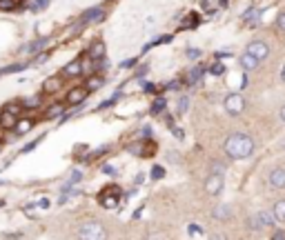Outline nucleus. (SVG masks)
I'll return each instance as SVG.
<instances>
[{
	"instance_id": "1",
	"label": "nucleus",
	"mask_w": 285,
	"mask_h": 240,
	"mask_svg": "<svg viewBox=\"0 0 285 240\" xmlns=\"http://www.w3.org/2000/svg\"><path fill=\"white\" fill-rule=\"evenodd\" d=\"M254 140L250 136H245V133H232L230 138L225 140L223 145V149H225V154L230 156L232 160H245L250 158V156L254 154Z\"/></svg>"
},
{
	"instance_id": "2",
	"label": "nucleus",
	"mask_w": 285,
	"mask_h": 240,
	"mask_svg": "<svg viewBox=\"0 0 285 240\" xmlns=\"http://www.w3.org/2000/svg\"><path fill=\"white\" fill-rule=\"evenodd\" d=\"M78 240H107V229L98 220H87L78 227Z\"/></svg>"
},
{
	"instance_id": "3",
	"label": "nucleus",
	"mask_w": 285,
	"mask_h": 240,
	"mask_svg": "<svg viewBox=\"0 0 285 240\" xmlns=\"http://www.w3.org/2000/svg\"><path fill=\"white\" fill-rule=\"evenodd\" d=\"M223 107L230 116H241L245 111V98L243 93H227L225 100H223Z\"/></svg>"
},
{
	"instance_id": "4",
	"label": "nucleus",
	"mask_w": 285,
	"mask_h": 240,
	"mask_svg": "<svg viewBox=\"0 0 285 240\" xmlns=\"http://www.w3.org/2000/svg\"><path fill=\"white\" fill-rule=\"evenodd\" d=\"M18 111H20V107L7 105V107L0 111V127L3 129H16V125H18Z\"/></svg>"
},
{
	"instance_id": "5",
	"label": "nucleus",
	"mask_w": 285,
	"mask_h": 240,
	"mask_svg": "<svg viewBox=\"0 0 285 240\" xmlns=\"http://www.w3.org/2000/svg\"><path fill=\"white\" fill-rule=\"evenodd\" d=\"M100 205H103L105 209H116L118 207V200H120V191L118 187H107L103 194H100Z\"/></svg>"
},
{
	"instance_id": "6",
	"label": "nucleus",
	"mask_w": 285,
	"mask_h": 240,
	"mask_svg": "<svg viewBox=\"0 0 285 240\" xmlns=\"http://www.w3.org/2000/svg\"><path fill=\"white\" fill-rule=\"evenodd\" d=\"M245 52L252 54L254 58H259L261 63H263L267 56H270V44H267L265 40H252V42L248 44V49H245Z\"/></svg>"
},
{
	"instance_id": "7",
	"label": "nucleus",
	"mask_w": 285,
	"mask_h": 240,
	"mask_svg": "<svg viewBox=\"0 0 285 240\" xmlns=\"http://www.w3.org/2000/svg\"><path fill=\"white\" fill-rule=\"evenodd\" d=\"M223 174H214V171H212V174L205 178V191L210 194V196H219V194L223 191Z\"/></svg>"
},
{
	"instance_id": "8",
	"label": "nucleus",
	"mask_w": 285,
	"mask_h": 240,
	"mask_svg": "<svg viewBox=\"0 0 285 240\" xmlns=\"http://www.w3.org/2000/svg\"><path fill=\"white\" fill-rule=\"evenodd\" d=\"M267 182H270L272 189H285V169H283V167L272 169L270 176H267Z\"/></svg>"
},
{
	"instance_id": "9",
	"label": "nucleus",
	"mask_w": 285,
	"mask_h": 240,
	"mask_svg": "<svg viewBox=\"0 0 285 240\" xmlns=\"http://www.w3.org/2000/svg\"><path fill=\"white\" fill-rule=\"evenodd\" d=\"M87 93H89L87 87H76V89H71V91L67 93V103H69V105H80L83 100L87 98Z\"/></svg>"
},
{
	"instance_id": "10",
	"label": "nucleus",
	"mask_w": 285,
	"mask_h": 240,
	"mask_svg": "<svg viewBox=\"0 0 285 240\" xmlns=\"http://www.w3.org/2000/svg\"><path fill=\"white\" fill-rule=\"evenodd\" d=\"M238 65H241L245 71H254V69H259L261 60H259V58H254L252 54H248V52H245V54L241 56V58H238Z\"/></svg>"
},
{
	"instance_id": "11",
	"label": "nucleus",
	"mask_w": 285,
	"mask_h": 240,
	"mask_svg": "<svg viewBox=\"0 0 285 240\" xmlns=\"http://www.w3.org/2000/svg\"><path fill=\"white\" fill-rule=\"evenodd\" d=\"M212 216H214L216 220H221V222L232 220V207L230 205H216L214 211H212Z\"/></svg>"
},
{
	"instance_id": "12",
	"label": "nucleus",
	"mask_w": 285,
	"mask_h": 240,
	"mask_svg": "<svg viewBox=\"0 0 285 240\" xmlns=\"http://www.w3.org/2000/svg\"><path fill=\"white\" fill-rule=\"evenodd\" d=\"M89 58H94V60H103L105 58V42L103 40H96L89 47Z\"/></svg>"
},
{
	"instance_id": "13",
	"label": "nucleus",
	"mask_w": 285,
	"mask_h": 240,
	"mask_svg": "<svg viewBox=\"0 0 285 240\" xmlns=\"http://www.w3.org/2000/svg\"><path fill=\"white\" fill-rule=\"evenodd\" d=\"M83 20L85 22H103L105 20V11L103 9H89V11H85V16H83Z\"/></svg>"
},
{
	"instance_id": "14",
	"label": "nucleus",
	"mask_w": 285,
	"mask_h": 240,
	"mask_svg": "<svg viewBox=\"0 0 285 240\" xmlns=\"http://www.w3.org/2000/svg\"><path fill=\"white\" fill-rule=\"evenodd\" d=\"M63 71H65L67 76H80V71H83V63H80V60H74V63H69Z\"/></svg>"
},
{
	"instance_id": "15",
	"label": "nucleus",
	"mask_w": 285,
	"mask_h": 240,
	"mask_svg": "<svg viewBox=\"0 0 285 240\" xmlns=\"http://www.w3.org/2000/svg\"><path fill=\"white\" fill-rule=\"evenodd\" d=\"M259 218H261V222H263V227H272L276 222L274 211H259Z\"/></svg>"
},
{
	"instance_id": "16",
	"label": "nucleus",
	"mask_w": 285,
	"mask_h": 240,
	"mask_svg": "<svg viewBox=\"0 0 285 240\" xmlns=\"http://www.w3.org/2000/svg\"><path fill=\"white\" fill-rule=\"evenodd\" d=\"M272 211H274V216H276L278 222H285V198L283 200H276V205L272 207Z\"/></svg>"
},
{
	"instance_id": "17",
	"label": "nucleus",
	"mask_w": 285,
	"mask_h": 240,
	"mask_svg": "<svg viewBox=\"0 0 285 240\" xmlns=\"http://www.w3.org/2000/svg\"><path fill=\"white\" fill-rule=\"evenodd\" d=\"M33 127V120H29V118H25V120H18V125H16V131L18 133H27Z\"/></svg>"
},
{
	"instance_id": "18",
	"label": "nucleus",
	"mask_w": 285,
	"mask_h": 240,
	"mask_svg": "<svg viewBox=\"0 0 285 240\" xmlns=\"http://www.w3.org/2000/svg\"><path fill=\"white\" fill-rule=\"evenodd\" d=\"M187 109H189V96H181L176 105V111L178 114H187Z\"/></svg>"
},
{
	"instance_id": "19",
	"label": "nucleus",
	"mask_w": 285,
	"mask_h": 240,
	"mask_svg": "<svg viewBox=\"0 0 285 240\" xmlns=\"http://www.w3.org/2000/svg\"><path fill=\"white\" fill-rule=\"evenodd\" d=\"M25 63H18V65H9V67H5V69H0V76H5V74H16V71H22L25 69Z\"/></svg>"
},
{
	"instance_id": "20",
	"label": "nucleus",
	"mask_w": 285,
	"mask_h": 240,
	"mask_svg": "<svg viewBox=\"0 0 285 240\" xmlns=\"http://www.w3.org/2000/svg\"><path fill=\"white\" fill-rule=\"evenodd\" d=\"M60 87V80L58 78H49V80H45V91H56V89Z\"/></svg>"
},
{
	"instance_id": "21",
	"label": "nucleus",
	"mask_w": 285,
	"mask_h": 240,
	"mask_svg": "<svg viewBox=\"0 0 285 240\" xmlns=\"http://www.w3.org/2000/svg\"><path fill=\"white\" fill-rule=\"evenodd\" d=\"M248 225H250V229H263V222H261V218H259V214H254V216H250V220H248Z\"/></svg>"
},
{
	"instance_id": "22",
	"label": "nucleus",
	"mask_w": 285,
	"mask_h": 240,
	"mask_svg": "<svg viewBox=\"0 0 285 240\" xmlns=\"http://www.w3.org/2000/svg\"><path fill=\"white\" fill-rule=\"evenodd\" d=\"M45 44H47V38H40V40H36V42H31V44H29V52H31V54L40 52Z\"/></svg>"
},
{
	"instance_id": "23",
	"label": "nucleus",
	"mask_w": 285,
	"mask_h": 240,
	"mask_svg": "<svg viewBox=\"0 0 285 240\" xmlns=\"http://www.w3.org/2000/svg\"><path fill=\"white\" fill-rule=\"evenodd\" d=\"M100 85H103V78L96 76V78H92V80L87 82V89H89V91H94V89H98Z\"/></svg>"
},
{
	"instance_id": "24",
	"label": "nucleus",
	"mask_w": 285,
	"mask_h": 240,
	"mask_svg": "<svg viewBox=\"0 0 285 240\" xmlns=\"http://www.w3.org/2000/svg\"><path fill=\"white\" fill-rule=\"evenodd\" d=\"M163 109H165V100H163V98L154 100V105H152V114H160Z\"/></svg>"
},
{
	"instance_id": "25",
	"label": "nucleus",
	"mask_w": 285,
	"mask_h": 240,
	"mask_svg": "<svg viewBox=\"0 0 285 240\" xmlns=\"http://www.w3.org/2000/svg\"><path fill=\"white\" fill-rule=\"evenodd\" d=\"M20 0H0V9H14Z\"/></svg>"
},
{
	"instance_id": "26",
	"label": "nucleus",
	"mask_w": 285,
	"mask_h": 240,
	"mask_svg": "<svg viewBox=\"0 0 285 240\" xmlns=\"http://www.w3.org/2000/svg\"><path fill=\"white\" fill-rule=\"evenodd\" d=\"M163 176H165V169H163V167H158V165H156L154 169H152V178H154V180H160V178H163Z\"/></svg>"
},
{
	"instance_id": "27",
	"label": "nucleus",
	"mask_w": 285,
	"mask_h": 240,
	"mask_svg": "<svg viewBox=\"0 0 285 240\" xmlns=\"http://www.w3.org/2000/svg\"><path fill=\"white\" fill-rule=\"evenodd\" d=\"M200 76H203V69H200V67H196V69H194L192 74H189V82H198V80H200Z\"/></svg>"
},
{
	"instance_id": "28",
	"label": "nucleus",
	"mask_w": 285,
	"mask_h": 240,
	"mask_svg": "<svg viewBox=\"0 0 285 240\" xmlns=\"http://www.w3.org/2000/svg\"><path fill=\"white\" fill-rule=\"evenodd\" d=\"M276 29H278V31H285V11L276 16Z\"/></svg>"
},
{
	"instance_id": "29",
	"label": "nucleus",
	"mask_w": 285,
	"mask_h": 240,
	"mask_svg": "<svg viewBox=\"0 0 285 240\" xmlns=\"http://www.w3.org/2000/svg\"><path fill=\"white\" fill-rule=\"evenodd\" d=\"M210 71H212V74H214V76H221L223 71H225V67H223L221 63H216V65H212V69H210Z\"/></svg>"
},
{
	"instance_id": "30",
	"label": "nucleus",
	"mask_w": 285,
	"mask_h": 240,
	"mask_svg": "<svg viewBox=\"0 0 285 240\" xmlns=\"http://www.w3.org/2000/svg\"><path fill=\"white\" fill-rule=\"evenodd\" d=\"M187 231L192 233V236H200V233H203V229H200L198 225H189V227H187Z\"/></svg>"
},
{
	"instance_id": "31",
	"label": "nucleus",
	"mask_w": 285,
	"mask_h": 240,
	"mask_svg": "<svg viewBox=\"0 0 285 240\" xmlns=\"http://www.w3.org/2000/svg\"><path fill=\"white\" fill-rule=\"evenodd\" d=\"M212 171H214V174H223V171H225V167H223L221 163H212Z\"/></svg>"
},
{
	"instance_id": "32",
	"label": "nucleus",
	"mask_w": 285,
	"mask_h": 240,
	"mask_svg": "<svg viewBox=\"0 0 285 240\" xmlns=\"http://www.w3.org/2000/svg\"><path fill=\"white\" fill-rule=\"evenodd\" d=\"M60 111H63V107H60V105H56V107H52V109H49V118H54V116H58Z\"/></svg>"
},
{
	"instance_id": "33",
	"label": "nucleus",
	"mask_w": 285,
	"mask_h": 240,
	"mask_svg": "<svg viewBox=\"0 0 285 240\" xmlns=\"http://www.w3.org/2000/svg\"><path fill=\"white\" fill-rule=\"evenodd\" d=\"M187 56H189L192 60H196L198 56H200V52H198V49H187Z\"/></svg>"
},
{
	"instance_id": "34",
	"label": "nucleus",
	"mask_w": 285,
	"mask_h": 240,
	"mask_svg": "<svg viewBox=\"0 0 285 240\" xmlns=\"http://www.w3.org/2000/svg\"><path fill=\"white\" fill-rule=\"evenodd\" d=\"M83 178V174L80 171H71V178H69V182H78Z\"/></svg>"
},
{
	"instance_id": "35",
	"label": "nucleus",
	"mask_w": 285,
	"mask_h": 240,
	"mask_svg": "<svg viewBox=\"0 0 285 240\" xmlns=\"http://www.w3.org/2000/svg\"><path fill=\"white\" fill-rule=\"evenodd\" d=\"M38 103H40V100H38V98H29V100H27V107H38Z\"/></svg>"
},
{
	"instance_id": "36",
	"label": "nucleus",
	"mask_w": 285,
	"mask_h": 240,
	"mask_svg": "<svg viewBox=\"0 0 285 240\" xmlns=\"http://www.w3.org/2000/svg\"><path fill=\"white\" fill-rule=\"evenodd\" d=\"M210 240H227V236H225V233H212Z\"/></svg>"
},
{
	"instance_id": "37",
	"label": "nucleus",
	"mask_w": 285,
	"mask_h": 240,
	"mask_svg": "<svg viewBox=\"0 0 285 240\" xmlns=\"http://www.w3.org/2000/svg\"><path fill=\"white\" fill-rule=\"evenodd\" d=\"M272 240H285V231H274V236H272Z\"/></svg>"
},
{
	"instance_id": "38",
	"label": "nucleus",
	"mask_w": 285,
	"mask_h": 240,
	"mask_svg": "<svg viewBox=\"0 0 285 240\" xmlns=\"http://www.w3.org/2000/svg\"><path fill=\"white\" fill-rule=\"evenodd\" d=\"M36 145H38V140H36V142H29L25 149H22V152H31V149H36Z\"/></svg>"
},
{
	"instance_id": "39",
	"label": "nucleus",
	"mask_w": 285,
	"mask_h": 240,
	"mask_svg": "<svg viewBox=\"0 0 285 240\" xmlns=\"http://www.w3.org/2000/svg\"><path fill=\"white\" fill-rule=\"evenodd\" d=\"M134 65H136V58H130L127 63H123V67H134Z\"/></svg>"
},
{
	"instance_id": "40",
	"label": "nucleus",
	"mask_w": 285,
	"mask_h": 240,
	"mask_svg": "<svg viewBox=\"0 0 285 240\" xmlns=\"http://www.w3.org/2000/svg\"><path fill=\"white\" fill-rule=\"evenodd\" d=\"M40 207H43V209H47V207H49V200H47V198H43V200H40Z\"/></svg>"
},
{
	"instance_id": "41",
	"label": "nucleus",
	"mask_w": 285,
	"mask_h": 240,
	"mask_svg": "<svg viewBox=\"0 0 285 240\" xmlns=\"http://www.w3.org/2000/svg\"><path fill=\"white\" fill-rule=\"evenodd\" d=\"M149 240H165V238L160 236V233H154V236H149Z\"/></svg>"
},
{
	"instance_id": "42",
	"label": "nucleus",
	"mask_w": 285,
	"mask_h": 240,
	"mask_svg": "<svg viewBox=\"0 0 285 240\" xmlns=\"http://www.w3.org/2000/svg\"><path fill=\"white\" fill-rule=\"evenodd\" d=\"M278 116H281V120L285 122V105H283V107H281V111H278Z\"/></svg>"
},
{
	"instance_id": "43",
	"label": "nucleus",
	"mask_w": 285,
	"mask_h": 240,
	"mask_svg": "<svg viewBox=\"0 0 285 240\" xmlns=\"http://www.w3.org/2000/svg\"><path fill=\"white\" fill-rule=\"evenodd\" d=\"M143 180H145V176H143V174H138V176H136V185H141Z\"/></svg>"
},
{
	"instance_id": "44",
	"label": "nucleus",
	"mask_w": 285,
	"mask_h": 240,
	"mask_svg": "<svg viewBox=\"0 0 285 240\" xmlns=\"http://www.w3.org/2000/svg\"><path fill=\"white\" fill-rule=\"evenodd\" d=\"M281 80L285 82V65H283V69H281Z\"/></svg>"
},
{
	"instance_id": "45",
	"label": "nucleus",
	"mask_w": 285,
	"mask_h": 240,
	"mask_svg": "<svg viewBox=\"0 0 285 240\" xmlns=\"http://www.w3.org/2000/svg\"><path fill=\"white\" fill-rule=\"evenodd\" d=\"M0 149H3V142H0Z\"/></svg>"
}]
</instances>
